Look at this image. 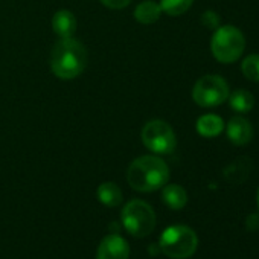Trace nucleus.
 <instances>
[{"mask_svg": "<svg viewBox=\"0 0 259 259\" xmlns=\"http://www.w3.org/2000/svg\"><path fill=\"white\" fill-rule=\"evenodd\" d=\"M96 195H98V200L108 206V207H116L122 203V191L120 188L113 183V182H105L102 185H99L98 191H96Z\"/></svg>", "mask_w": 259, "mask_h": 259, "instance_id": "4468645a", "label": "nucleus"}, {"mask_svg": "<svg viewBox=\"0 0 259 259\" xmlns=\"http://www.w3.org/2000/svg\"><path fill=\"white\" fill-rule=\"evenodd\" d=\"M120 220L125 230L136 238H144L150 235L156 227L154 209L142 200L128 201L122 209Z\"/></svg>", "mask_w": 259, "mask_h": 259, "instance_id": "39448f33", "label": "nucleus"}, {"mask_svg": "<svg viewBox=\"0 0 259 259\" xmlns=\"http://www.w3.org/2000/svg\"><path fill=\"white\" fill-rule=\"evenodd\" d=\"M242 73L247 79L250 81H254V82H259V55L257 54H253V55H248L244 61H242Z\"/></svg>", "mask_w": 259, "mask_h": 259, "instance_id": "f3484780", "label": "nucleus"}, {"mask_svg": "<svg viewBox=\"0 0 259 259\" xmlns=\"http://www.w3.org/2000/svg\"><path fill=\"white\" fill-rule=\"evenodd\" d=\"M229 95L227 82L218 75H206L200 78L192 89V98L200 107L221 105L227 101Z\"/></svg>", "mask_w": 259, "mask_h": 259, "instance_id": "0eeeda50", "label": "nucleus"}, {"mask_svg": "<svg viewBox=\"0 0 259 259\" xmlns=\"http://www.w3.org/2000/svg\"><path fill=\"white\" fill-rule=\"evenodd\" d=\"M162 198H163L165 204L169 209H174V210L183 209L186 206V203H188V194H186L185 188H182L180 185H168V186H163Z\"/></svg>", "mask_w": 259, "mask_h": 259, "instance_id": "ddd939ff", "label": "nucleus"}, {"mask_svg": "<svg viewBox=\"0 0 259 259\" xmlns=\"http://www.w3.org/2000/svg\"><path fill=\"white\" fill-rule=\"evenodd\" d=\"M197 233L183 224L169 226L160 236L162 251L172 259H186L192 256L197 250Z\"/></svg>", "mask_w": 259, "mask_h": 259, "instance_id": "20e7f679", "label": "nucleus"}, {"mask_svg": "<svg viewBox=\"0 0 259 259\" xmlns=\"http://www.w3.org/2000/svg\"><path fill=\"white\" fill-rule=\"evenodd\" d=\"M99 2L110 10H122L130 5L132 0H99Z\"/></svg>", "mask_w": 259, "mask_h": 259, "instance_id": "6ab92c4d", "label": "nucleus"}, {"mask_svg": "<svg viewBox=\"0 0 259 259\" xmlns=\"http://www.w3.org/2000/svg\"><path fill=\"white\" fill-rule=\"evenodd\" d=\"M227 99L230 102V107L238 113H248L254 104L253 95L247 90H235L232 95H229Z\"/></svg>", "mask_w": 259, "mask_h": 259, "instance_id": "2eb2a0df", "label": "nucleus"}, {"mask_svg": "<svg viewBox=\"0 0 259 259\" xmlns=\"http://www.w3.org/2000/svg\"><path fill=\"white\" fill-rule=\"evenodd\" d=\"M244 48H245V38L238 28L232 25H226V26H218L215 29L210 41V51L212 55L220 63L224 64L235 63L242 55Z\"/></svg>", "mask_w": 259, "mask_h": 259, "instance_id": "7ed1b4c3", "label": "nucleus"}, {"mask_svg": "<svg viewBox=\"0 0 259 259\" xmlns=\"http://www.w3.org/2000/svg\"><path fill=\"white\" fill-rule=\"evenodd\" d=\"M201 22H203L204 26H207L210 29H217L220 26V17L213 11H206L203 14V17H201Z\"/></svg>", "mask_w": 259, "mask_h": 259, "instance_id": "a211bd4d", "label": "nucleus"}, {"mask_svg": "<svg viewBox=\"0 0 259 259\" xmlns=\"http://www.w3.org/2000/svg\"><path fill=\"white\" fill-rule=\"evenodd\" d=\"M227 138L235 145H247L253 138L250 122L241 116H235L227 122Z\"/></svg>", "mask_w": 259, "mask_h": 259, "instance_id": "1a4fd4ad", "label": "nucleus"}, {"mask_svg": "<svg viewBox=\"0 0 259 259\" xmlns=\"http://www.w3.org/2000/svg\"><path fill=\"white\" fill-rule=\"evenodd\" d=\"M257 207H259V189H257Z\"/></svg>", "mask_w": 259, "mask_h": 259, "instance_id": "aec40b11", "label": "nucleus"}, {"mask_svg": "<svg viewBox=\"0 0 259 259\" xmlns=\"http://www.w3.org/2000/svg\"><path fill=\"white\" fill-rule=\"evenodd\" d=\"M162 13L163 11L160 8V4L154 2V0H144L135 10V19L142 25H151L160 19Z\"/></svg>", "mask_w": 259, "mask_h": 259, "instance_id": "f8f14e48", "label": "nucleus"}, {"mask_svg": "<svg viewBox=\"0 0 259 259\" xmlns=\"http://www.w3.org/2000/svg\"><path fill=\"white\" fill-rule=\"evenodd\" d=\"M224 120L217 114H203L197 120V132L203 138H217L223 133Z\"/></svg>", "mask_w": 259, "mask_h": 259, "instance_id": "9b49d317", "label": "nucleus"}, {"mask_svg": "<svg viewBox=\"0 0 259 259\" xmlns=\"http://www.w3.org/2000/svg\"><path fill=\"white\" fill-rule=\"evenodd\" d=\"M144 145L156 154H171L177 147V139L172 126L160 119L145 123L142 130Z\"/></svg>", "mask_w": 259, "mask_h": 259, "instance_id": "423d86ee", "label": "nucleus"}, {"mask_svg": "<svg viewBox=\"0 0 259 259\" xmlns=\"http://www.w3.org/2000/svg\"><path fill=\"white\" fill-rule=\"evenodd\" d=\"M87 66V51L82 43L69 37L60 38L51 54V69L61 79L79 76Z\"/></svg>", "mask_w": 259, "mask_h": 259, "instance_id": "f03ea898", "label": "nucleus"}, {"mask_svg": "<svg viewBox=\"0 0 259 259\" xmlns=\"http://www.w3.org/2000/svg\"><path fill=\"white\" fill-rule=\"evenodd\" d=\"M128 185L139 192H153L169 180L168 165L156 156H142L132 162L126 171Z\"/></svg>", "mask_w": 259, "mask_h": 259, "instance_id": "f257e3e1", "label": "nucleus"}, {"mask_svg": "<svg viewBox=\"0 0 259 259\" xmlns=\"http://www.w3.org/2000/svg\"><path fill=\"white\" fill-rule=\"evenodd\" d=\"M194 4V0H160V8L168 16L177 17L185 14Z\"/></svg>", "mask_w": 259, "mask_h": 259, "instance_id": "dca6fc26", "label": "nucleus"}, {"mask_svg": "<svg viewBox=\"0 0 259 259\" xmlns=\"http://www.w3.org/2000/svg\"><path fill=\"white\" fill-rule=\"evenodd\" d=\"M128 256H130L128 242L116 233L107 235L101 241L96 251V259H128Z\"/></svg>", "mask_w": 259, "mask_h": 259, "instance_id": "6e6552de", "label": "nucleus"}, {"mask_svg": "<svg viewBox=\"0 0 259 259\" xmlns=\"http://www.w3.org/2000/svg\"><path fill=\"white\" fill-rule=\"evenodd\" d=\"M52 29L60 38H69L76 31V19L73 13L67 10H60L52 17Z\"/></svg>", "mask_w": 259, "mask_h": 259, "instance_id": "9d476101", "label": "nucleus"}]
</instances>
